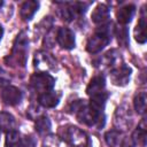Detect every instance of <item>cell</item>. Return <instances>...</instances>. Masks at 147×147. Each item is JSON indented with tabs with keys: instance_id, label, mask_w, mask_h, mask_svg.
<instances>
[{
	"instance_id": "1",
	"label": "cell",
	"mask_w": 147,
	"mask_h": 147,
	"mask_svg": "<svg viewBox=\"0 0 147 147\" xmlns=\"http://www.w3.org/2000/svg\"><path fill=\"white\" fill-rule=\"evenodd\" d=\"M72 110H75L76 116L80 123H84L88 126H102L105 122V117L102 113L96 111L92 109L88 105H86L84 101L78 100L75 103H72Z\"/></svg>"
},
{
	"instance_id": "2",
	"label": "cell",
	"mask_w": 147,
	"mask_h": 147,
	"mask_svg": "<svg viewBox=\"0 0 147 147\" xmlns=\"http://www.w3.org/2000/svg\"><path fill=\"white\" fill-rule=\"evenodd\" d=\"M61 137L72 147H87L90 145L88 137L86 133L74 125H68L61 127L60 130Z\"/></svg>"
},
{
	"instance_id": "3",
	"label": "cell",
	"mask_w": 147,
	"mask_h": 147,
	"mask_svg": "<svg viewBox=\"0 0 147 147\" xmlns=\"http://www.w3.org/2000/svg\"><path fill=\"white\" fill-rule=\"evenodd\" d=\"M109 41H110V31H109V24H108L96 30L88 38L86 44V51L91 54L99 53L108 45Z\"/></svg>"
},
{
	"instance_id": "4",
	"label": "cell",
	"mask_w": 147,
	"mask_h": 147,
	"mask_svg": "<svg viewBox=\"0 0 147 147\" xmlns=\"http://www.w3.org/2000/svg\"><path fill=\"white\" fill-rule=\"evenodd\" d=\"M28 37L25 34V32H21L15 42H14V47H13V53L10 55V61L14 64L24 67L25 61H26V49H28Z\"/></svg>"
},
{
	"instance_id": "5",
	"label": "cell",
	"mask_w": 147,
	"mask_h": 147,
	"mask_svg": "<svg viewBox=\"0 0 147 147\" xmlns=\"http://www.w3.org/2000/svg\"><path fill=\"white\" fill-rule=\"evenodd\" d=\"M30 83L36 91L44 93V92L52 91V88L54 87V84H55V79L46 72H37V74L32 75Z\"/></svg>"
},
{
	"instance_id": "6",
	"label": "cell",
	"mask_w": 147,
	"mask_h": 147,
	"mask_svg": "<svg viewBox=\"0 0 147 147\" xmlns=\"http://www.w3.org/2000/svg\"><path fill=\"white\" fill-rule=\"evenodd\" d=\"M131 72L132 70L130 67L125 64H119L110 71V79L113 84L118 85V86H124L129 83Z\"/></svg>"
},
{
	"instance_id": "7",
	"label": "cell",
	"mask_w": 147,
	"mask_h": 147,
	"mask_svg": "<svg viewBox=\"0 0 147 147\" xmlns=\"http://www.w3.org/2000/svg\"><path fill=\"white\" fill-rule=\"evenodd\" d=\"M22 92L20 88L15 86H6L1 92V99L2 101L8 106H15L21 102L22 100Z\"/></svg>"
},
{
	"instance_id": "8",
	"label": "cell",
	"mask_w": 147,
	"mask_h": 147,
	"mask_svg": "<svg viewBox=\"0 0 147 147\" xmlns=\"http://www.w3.org/2000/svg\"><path fill=\"white\" fill-rule=\"evenodd\" d=\"M56 40L64 49H71L75 47V33L68 28H60L56 33Z\"/></svg>"
},
{
	"instance_id": "9",
	"label": "cell",
	"mask_w": 147,
	"mask_h": 147,
	"mask_svg": "<svg viewBox=\"0 0 147 147\" xmlns=\"http://www.w3.org/2000/svg\"><path fill=\"white\" fill-rule=\"evenodd\" d=\"M134 13H136V7L133 5H126V6L121 7L116 13V17H117L118 23L122 25L130 23L134 16Z\"/></svg>"
},
{
	"instance_id": "10",
	"label": "cell",
	"mask_w": 147,
	"mask_h": 147,
	"mask_svg": "<svg viewBox=\"0 0 147 147\" xmlns=\"http://www.w3.org/2000/svg\"><path fill=\"white\" fill-rule=\"evenodd\" d=\"M54 63L55 62L52 59V56L45 52H39V53H36L34 55V67L40 70L52 69Z\"/></svg>"
},
{
	"instance_id": "11",
	"label": "cell",
	"mask_w": 147,
	"mask_h": 147,
	"mask_svg": "<svg viewBox=\"0 0 147 147\" xmlns=\"http://www.w3.org/2000/svg\"><path fill=\"white\" fill-rule=\"evenodd\" d=\"M91 18H92V21L95 24H100V23L102 24V23H105L109 18V8H108V6H106L103 3L98 5L94 8V10L92 11Z\"/></svg>"
},
{
	"instance_id": "12",
	"label": "cell",
	"mask_w": 147,
	"mask_h": 147,
	"mask_svg": "<svg viewBox=\"0 0 147 147\" xmlns=\"http://www.w3.org/2000/svg\"><path fill=\"white\" fill-rule=\"evenodd\" d=\"M105 77L103 76H95L91 79V82L88 83L87 87H86V93L92 96L94 94H98V93H101L103 92V88H105Z\"/></svg>"
},
{
	"instance_id": "13",
	"label": "cell",
	"mask_w": 147,
	"mask_h": 147,
	"mask_svg": "<svg viewBox=\"0 0 147 147\" xmlns=\"http://www.w3.org/2000/svg\"><path fill=\"white\" fill-rule=\"evenodd\" d=\"M60 101V93H56L54 91L44 92L39 95V102L41 106L46 108H53L55 107Z\"/></svg>"
},
{
	"instance_id": "14",
	"label": "cell",
	"mask_w": 147,
	"mask_h": 147,
	"mask_svg": "<svg viewBox=\"0 0 147 147\" xmlns=\"http://www.w3.org/2000/svg\"><path fill=\"white\" fill-rule=\"evenodd\" d=\"M39 8V2L38 1H33V0H29V1H25L23 2L22 7H21V17L25 21L28 20H31L32 16L34 15V13L38 10Z\"/></svg>"
},
{
	"instance_id": "15",
	"label": "cell",
	"mask_w": 147,
	"mask_h": 147,
	"mask_svg": "<svg viewBox=\"0 0 147 147\" xmlns=\"http://www.w3.org/2000/svg\"><path fill=\"white\" fill-rule=\"evenodd\" d=\"M141 17L138 22V24L136 25L134 29V39L139 42V44H145L146 42V15H145V10L142 9L141 11Z\"/></svg>"
},
{
	"instance_id": "16",
	"label": "cell",
	"mask_w": 147,
	"mask_h": 147,
	"mask_svg": "<svg viewBox=\"0 0 147 147\" xmlns=\"http://www.w3.org/2000/svg\"><path fill=\"white\" fill-rule=\"evenodd\" d=\"M107 98H108V93H106L105 91L101 92V93H98V94H94L91 96V100H90V107L96 111H100L102 113V109L106 105V101H107Z\"/></svg>"
},
{
	"instance_id": "17",
	"label": "cell",
	"mask_w": 147,
	"mask_h": 147,
	"mask_svg": "<svg viewBox=\"0 0 147 147\" xmlns=\"http://www.w3.org/2000/svg\"><path fill=\"white\" fill-rule=\"evenodd\" d=\"M15 119L14 117L8 113H1L0 114V132H9L14 130Z\"/></svg>"
},
{
	"instance_id": "18",
	"label": "cell",
	"mask_w": 147,
	"mask_h": 147,
	"mask_svg": "<svg viewBox=\"0 0 147 147\" xmlns=\"http://www.w3.org/2000/svg\"><path fill=\"white\" fill-rule=\"evenodd\" d=\"M34 127H36V131L39 134H46L51 131L52 124H51V121L47 116H39V117L36 118Z\"/></svg>"
},
{
	"instance_id": "19",
	"label": "cell",
	"mask_w": 147,
	"mask_h": 147,
	"mask_svg": "<svg viewBox=\"0 0 147 147\" xmlns=\"http://www.w3.org/2000/svg\"><path fill=\"white\" fill-rule=\"evenodd\" d=\"M134 144L140 145L144 147L146 145V126H145V118L142 119L141 124L137 127V130L133 132V136L131 137Z\"/></svg>"
},
{
	"instance_id": "20",
	"label": "cell",
	"mask_w": 147,
	"mask_h": 147,
	"mask_svg": "<svg viewBox=\"0 0 147 147\" xmlns=\"http://www.w3.org/2000/svg\"><path fill=\"white\" fill-rule=\"evenodd\" d=\"M21 144H22V138L18 131L11 130L6 133V140H5L6 147H21Z\"/></svg>"
},
{
	"instance_id": "21",
	"label": "cell",
	"mask_w": 147,
	"mask_h": 147,
	"mask_svg": "<svg viewBox=\"0 0 147 147\" xmlns=\"http://www.w3.org/2000/svg\"><path fill=\"white\" fill-rule=\"evenodd\" d=\"M133 105H134V109L138 114H144L146 110V93L145 92L138 93L134 96Z\"/></svg>"
},
{
	"instance_id": "22",
	"label": "cell",
	"mask_w": 147,
	"mask_h": 147,
	"mask_svg": "<svg viewBox=\"0 0 147 147\" xmlns=\"http://www.w3.org/2000/svg\"><path fill=\"white\" fill-rule=\"evenodd\" d=\"M115 32H116V36H117V40H118V44L122 45V46H127L129 44V32H127V29L125 25H121V26H117L115 29Z\"/></svg>"
},
{
	"instance_id": "23",
	"label": "cell",
	"mask_w": 147,
	"mask_h": 147,
	"mask_svg": "<svg viewBox=\"0 0 147 147\" xmlns=\"http://www.w3.org/2000/svg\"><path fill=\"white\" fill-rule=\"evenodd\" d=\"M119 136L121 133L116 130H111V131H108L106 134H105V140L106 142L108 144V146L110 147H115L118 145L119 142Z\"/></svg>"
},
{
	"instance_id": "24",
	"label": "cell",
	"mask_w": 147,
	"mask_h": 147,
	"mask_svg": "<svg viewBox=\"0 0 147 147\" xmlns=\"http://www.w3.org/2000/svg\"><path fill=\"white\" fill-rule=\"evenodd\" d=\"M10 76L0 67V86H6L10 83Z\"/></svg>"
},
{
	"instance_id": "25",
	"label": "cell",
	"mask_w": 147,
	"mask_h": 147,
	"mask_svg": "<svg viewBox=\"0 0 147 147\" xmlns=\"http://www.w3.org/2000/svg\"><path fill=\"white\" fill-rule=\"evenodd\" d=\"M21 147H36V140L32 137H25L22 139Z\"/></svg>"
},
{
	"instance_id": "26",
	"label": "cell",
	"mask_w": 147,
	"mask_h": 147,
	"mask_svg": "<svg viewBox=\"0 0 147 147\" xmlns=\"http://www.w3.org/2000/svg\"><path fill=\"white\" fill-rule=\"evenodd\" d=\"M134 142H133V140H132V138H125L123 141H122V144H121V147H134Z\"/></svg>"
},
{
	"instance_id": "27",
	"label": "cell",
	"mask_w": 147,
	"mask_h": 147,
	"mask_svg": "<svg viewBox=\"0 0 147 147\" xmlns=\"http://www.w3.org/2000/svg\"><path fill=\"white\" fill-rule=\"evenodd\" d=\"M2 34H3V28H2V25L0 24V40H1V38H2Z\"/></svg>"
},
{
	"instance_id": "28",
	"label": "cell",
	"mask_w": 147,
	"mask_h": 147,
	"mask_svg": "<svg viewBox=\"0 0 147 147\" xmlns=\"http://www.w3.org/2000/svg\"><path fill=\"white\" fill-rule=\"evenodd\" d=\"M2 3H3V2H2V1H0V7L2 6Z\"/></svg>"
}]
</instances>
